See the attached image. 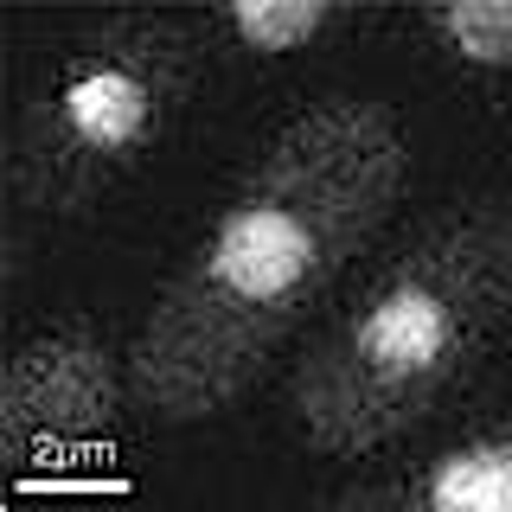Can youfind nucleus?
<instances>
[{"instance_id":"1","label":"nucleus","mask_w":512,"mask_h":512,"mask_svg":"<svg viewBox=\"0 0 512 512\" xmlns=\"http://www.w3.org/2000/svg\"><path fill=\"white\" fill-rule=\"evenodd\" d=\"M404 167V141L372 103L340 96L288 122L141 327V404L167 423L231 404L333 269L391 218Z\"/></svg>"},{"instance_id":"2","label":"nucleus","mask_w":512,"mask_h":512,"mask_svg":"<svg viewBox=\"0 0 512 512\" xmlns=\"http://www.w3.org/2000/svg\"><path fill=\"white\" fill-rule=\"evenodd\" d=\"M506 288L512 237L500 212H461L436 224L327 340L314 372H301V436L333 455H365L404 436L480 359L506 314Z\"/></svg>"},{"instance_id":"3","label":"nucleus","mask_w":512,"mask_h":512,"mask_svg":"<svg viewBox=\"0 0 512 512\" xmlns=\"http://www.w3.org/2000/svg\"><path fill=\"white\" fill-rule=\"evenodd\" d=\"M192 90L180 26L116 20L45 52L26 90L13 192L32 218H71L167 135Z\"/></svg>"},{"instance_id":"4","label":"nucleus","mask_w":512,"mask_h":512,"mask_svg":"<svg viewBox=\"0 0 512 512\" xmlns=\"http://www.w3.org/2000/svg\"><path fill=\"white\" fill-rule=\"evenodd\" d=\"M109 429H116V372L90 327H52L0 384V442L20 468L71 474L90 461H109Z\"/></svg>"},{"instance_id":"5","label":"nucleus","mask_w":512,"mask_h":512,"mask_svg":"<svg viewBox=\"0 0 512 512\" xmlns=\"http://www.w3.org/2000/svg\"><path fill=\"white\" fill-rule=\"evenodd\" d=\"M506 493H512V448L500 436H487V442H468L455 455H442L423 500L436 512H500Z\"/></svg>"},{"instance_id":"6","label":"nucleus","mask_w":512,"mask_h":512,"mask_svg":"<svg viewBox=\"0 0 512 512\" xmlns=\"http://www.w3.org/2000/svg\"><path fill=\"white\" fill-rule=\"evenodd\" d=\"M327 20H333L327 0H244V7H231V32L250 52H295Z\"/></svg>"},{"instance_id":"7","label":"nucleus","mask_w":512,"mask_h":512,"mask_svg":"<svg viewBox=\"0 0 512 512\" xmlns=\"http://www.w3.org/2000/svg\"><path fill=\"white\" fill-rule=\"evenodd\" d=\"M429 26L442 32V45L468 64H506L512 58V13L500 0H461V7H436Z\"/></svg>"}]
</instances>
